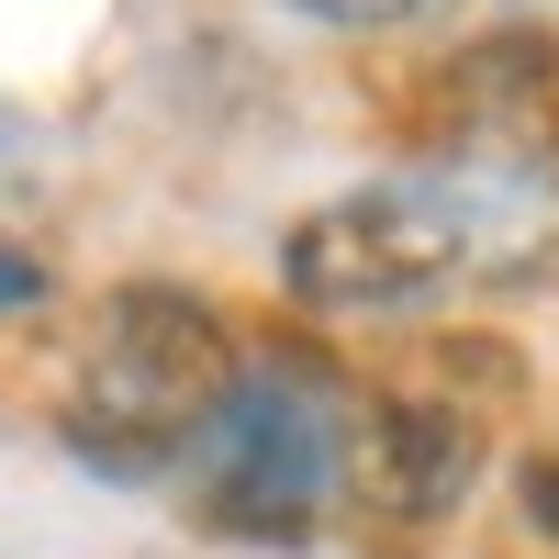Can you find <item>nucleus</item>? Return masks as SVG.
<instances>
[{
	"label": "nucleus",
	"instance_id": "nucleus-1",
	"mask_svg": "<svg viewBox=\"0 0 559 559\" xmlns=\"http://www.w3.org/2000/svg\"><path fill=\"white\" fill-rule=\"evenodd\" d=\"M236 369H247V347L202 292L123 280V292H102V313L79 336V369H68V448L90 471H123V481L168 471V459L202 448Z\"/></svg>",
	"mask_w": 559,
	"mask_h": 559
},
{
	"label": "nucleus",
	"instance_id": "nucleus-2",
	"mask_svg": "<svg viewBox=\"0 0 559 559\" xmlns=\"http://www.w3.org/2000/svg\"><path fill=\"white\" fill-rule=\"evenodd\" d=\"M358 392L313 358H247L191 448V492L224 537H313L347 503Z\"/></svg>",
	"mask_w": 559,
	"mask_h": 559
},
{
	"label": "nucleus",
	"instance_id": "nucleus-3",
	"mask_svg": "<svg viewBox=\"0 0 559 559\" xmlns=\"http://www.w3.org/2000/svg\"><path fill=\"white\" fill-rule=\"evenodd\" d=\"M481 492V414L448 392H358V448H347V503L369 526H448Z\"/></svg>",
	"mask_w": 559,
	"mask_h": 559
},
{
	"label": "nucleus",
	"instance_id": "nucleus-4",
	"mask_svg": "<svg viewBox=\"0 0 559 559\" xmlns=\"http://www.w3.org/2000/svg\"><path fill=\"white\" fill-rule=\"evenodd\" d=\"M515 515H526V526L559 548V448H537L526 471H515Z\"/></svg>",
	"mask_w": 559,
	"mask_h": 559
},
{
	"label": "nucleus",
	"instance_id": "nucleus-5",
	"mask_svg": "<svg viewBox=\"0 0 559 559\" xmlns=\"http://www.w3.org/2000/svg\"><path fill=\"white\" fill-rule=\"evenodd\" d=\"M313 23H347V34H381V23H414L426 0H302Z\"/></svg>",
	"mask_w": 559,
	"mask_h": 559
},
{
	"label": "nucleus",
	"instance_id": "nucleus-6",
	"mask_svg": "<svg viewBox=\"0 0 559 559\" xmlns=\"http://www.w3.org/2000/svg\"><path fill=\"white\" fill-rule=\"evenodd\" d=\"M23 302H45V269L23 247H0V313H23Z\"/></svg>",
	"mask_w": 559,
	"mask_h": 559
}]
</instances>
